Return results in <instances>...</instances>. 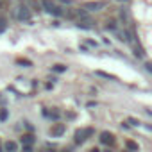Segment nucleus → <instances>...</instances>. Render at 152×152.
I'll list each match as a JSON object with an SVG mask.
<instances>
[{"label": "nucleus", "instance_id": "5", "mask_svg": "<svg viewBox=\"0 0 152 152\" xmlns=\"http://www.w3.org/2000/svg\"><path fill=\"white\" fill-rule=\"evenodd\" d=\"M104 6H106L104 2H88V4H86L84 7H86L88 11H100V9H102Z\"/></svg>", "mask_w": 152, "mask_h": 152}, {"label": "nucleus", "instance_id": "11", "mask_svg": "<svg viewBox=\"0 0 152 152\" xmlns=\"http://www.w3.org/2000/svg\"><path fill=\"white\" fill-rule=\"evenodd\" d=\"M52 70H54V72H57V73H61V72H66V66H63V64H56Z\"/></svg>", "mask_w": 152, "mask_h": 152}, {"label": "nucleus", "instance_id": "13", "mask_svg": "<svg viewBox=\"0 0 152 152\" xmlns=\"http://www.w3.org/2000/svg\"><path fill=\"white\" fill-rule=\"evenodd\" d=\"M125 145H127V148H132V150H138V143H134V141H127Z\"/></svg>", "mask_w": 152, "mask_h": 152}, {"label": "nucleus", "instance_id": "8", "mask_svg": "<svg viewBox=\"0 0 152 152\" xmlns=\"http://www.w3.org/2000/svg\"><path fill=\"white\" fill-rule=\"evenodd\" d=\"M16 148H18V145L15 141H7L6 143V150H16Z\"/></svg>", "mask_w": 152, "mask_h": 152}, {"label": "nucleus", "instance_id": "14", "mask_svg": "<svg viewBox=\"0 0 152 152\" xmlns=\"http://www.w3.org/2000/svg\"><path fill=\"white\" fill-rule=\"evenodd\" d=\"M6 29V18H0V32Z\"/></svg>", "mask_w": 152, "mask_h": 152}, {"label": "nucleus", "instance_id": "12", "mask_svg": "<svg viewBox=\"0 0 152 152\" xmlns=\"http://www.w3.org/2000/svg\"><path fill=\"white\" fill-rule=\"evenodd\" d=\"M34 141V138L31 136V134H25L23 138H22V143H32Z\"/></svg>", "mask_w": 152, "mask_h": 152}, {"label": "nucleus", "instance_id": "16", "mask_svg": "<svg viewBox=\"0 0 152 152\" xmlns=\"http://www.w3.org/2000/svg\"><path fill=\"white\" fill-rule=\"evenodd\" d=\"M145 68H147V70L152 73V63H145Z\"/></svg>", "mask_w": 152, "mask_h": 152}, {"label": "nucleus", "instance_id": "6", "mask_svg": "<svg viewBox=\"0 0 152 152\" xmlns=\"http://www.w3.org/2000/svg\"><path fill=\"white\" fill-rule=\"evenodd\" d=\"M64 131H66V127H64L63 124H57L56 127H52L50 134H52V136H61V134H64Z\"/></svg>", "mask_w": 152, "mask_h": 152}, {"label": "nucleus", "instance_id": "1", "mask_svg": "<svg viewBox=\"0 0 152 152\" xmlns=\"http://www.w3.org/2000/svg\"><path fill=\"white\" fill-rule=\"evenodd\" d=\"M13 18L18 22H29L31 20V7L27 4H20L13 9Z\"/></svg>", "mask_w": 152, "mask_h": 152}, {"label": "nucleus", "instance_id": "7", "mask_svg": "<svg viewBox=\"0 0 152 152\" xmlns=\"http://www.w3.org/2000/svg\"><path fill=\"white\" fill-rule=\"evenodd\" d=\"M97 75H99V77H104V79H109V81H115V77H113V75H109V73H106V72H97Z\"/></svg>", "mask_w": 152, "mask_h": 152}, {"label": "nucleus", "instance_id": "15", "mask_svg": "<svg viewBox=\"0 0 152 152\" xmlns=\"http://www.w3.org/2000/svg\"><path fill=\"white\" fill-rule=\"evenodd\" d=\"M86 45H88V47H97V41H93V39H86Z\"/></svg>", "mask_w": 152, "mask_h": 152}, {"label": "nucleus", "instance_id": "2", "mask_svg": "<svg viewBox=\"0 0 152 152\" xmlns=\"http://www.w3.org/2000/svg\"><path fill=\"white\" fill-rule=\"evenodd\" d=\"M41 7H43L47 13L54 15V16H63V15H64V11H63L56 2H52V0H41Z\"/></svg>", "mask_w": 152, "mask_h": 152}, {"label": "nucleus", "instance_id": "9", "mask_svg": "<svg viewBox=\"0 0 152 152\" xmlns=\"http://www.w3.org/2000/svg\"><path fill=\"white\" fill-rule=\"evenodd\" d=\"M125 125H134V127H136V125H140V122H138L136 118H127V120H125Z\"/></svg>", "mask_w": 152, "mask_h": 152}, {"label": "nucleus", "instance_id": "4", "mask_svg": "<svg viewBox=\"0 0 152 152\" xmlns=\"http://www.w3.org/2000/svg\"><path fill=\"white\" fill-rule=\"evenodd\" d=\"M100 143H102V145H113V143H115V136H113L111 132L104 131V132L100 134Z\"/></svg>", "mask_w": 152, "mask_h": 152}, {"label": "nucleus", "instance_id": "10", "mask_svg": "<svg viewBox=\"0 0 152 152\" xmlns=\"http://www.w3.org/2000/svg\"><path fill=\"white\" fill-rule=\"evenodd\" d=\"M134 56H136V57H143V50H141L138 45H134Z\"/></svg>", "mask_w": 152, "mask_h": 152}, {"label": "nucleus", "instance_id": "3", "mask_svg": "<svg viewBox=\"0 0 152 152\" xmlns=\"http://www.w3.org/2000/svg\"><path fill=\"white\" fill-rule=\"evenodd\" d=\"M93 134V129H79L75 132V143H84L88 140V136Z\"/></svg>", "mask_w": 152, "mask_h": 152}, {"label": "nucleus", "instance_id": "17", "mask_svg": "<svg viewBox=\"0 0 152 152\" xmlns=\"http://www.w3.org/2000/svg\"><path fill=\"white\" fill-rule=\"evenodd\" d=\"M6 116H7V113H6V111L0 113V120H6Z\"/></svg>", "mask_w": 152, "mask_h": 152}]
</instances>
